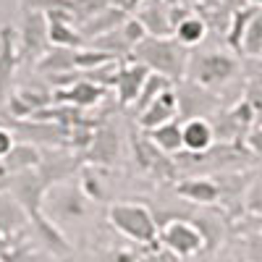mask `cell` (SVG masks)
<instances>
[{
	"instance_id": "6da1fadb",
	"label": "cell",
	"mask_w": 262,
	"mask_h": 262,
	"mask_svg": "<svg viewBox=\"0 0 262 262\" xmlns=\"http://www.w3.org/2000/svg\"><path fill=\"white\" fill-rule=\"evenodd\" d=\"M128 60H137L149 74H160V76H165L176 84L186 76L189 53L173 37H144L139 45L131 50Z\"/></svg>"
},
{
	"instance_id": "7a4b0ae2",
	"label": "cell",
	"mask_w": 262,
	"mask_h": 262,
	"mask_svg": "<svg viewBox=\"0 0 262 262\" xmlns=\"http://www.w3.org/2000/svg\"><path fill=\"white\" fill-rule=\"evenodd\" d=\"M107 223L113 226L123 238L139 247H155L158 244V223L149 207L139 202H113L107 207Z\"/></svg>"
},
{
	"instance_id": "3957f363",
	"label": "cell",
	"mask_w": 262,
	"mask_h": 262,
	"mask_svg": "<svg viewBox=\"0 0 262 262\" xmlns=\"http://www.w3.org/2000/svg\"><path fill=\"white\" fill-rule=\"evenodd\" d=\"M158 244L176 257H196L205 252V238L189 215H176L158 223Z\"/></svg>"
},
{
	"instance_id": "277c9868",
	"label": "cell",
	"mask_w": 262,
	"mask_h": 262,
	"mask_svg": "<svg viewBox=\"0 0 262 262\" xmlns=\"http://www.w3.org/2000/svg\"><path fill=\"white\" fill-rule=\"evenodd\" d=\"M238 74V60L228 53H200L191 55L186 63V76L191 84L202 86V90H215V86L228 84Z\"/></svg>"
},
{
	"instance_id": "5b68a950",
	"label": "cell",
	"mask_w": 262,
	"mask_h": 262,
	"mask_svg": "<svg viewBox=\"0 0 262 262\" xmlns=\"http://www.w3.org/2000/svg\"><path fill=\"white\" fill-rule=\"evenodd\" d=\"M42 212H45L53 223L58 221H79L90 212V200L84 196L81 186L74 184H55L45 191V200H42Z\"/></svg>"
},
{
	"instance_id": "8992f818",
	"label": "cell",
	"mask_w": 262,
	"mask_h": 262,
	"mask_svg": "<svg viewBox=\"0 0 262 262\" xmlns=\"http://www.w3.org/2000/svg\"><path fill=\"white\" fill-rule=\"evenodd\" d=\"M50 48L48 39V16L42 11H24L21 27L16 32V50L21 63H37Z\"/></svg>"
},
{
	"instance_id": "52a82bcc",
	"label": "cell",
	"mask_w": 262,
	"mask_h": 262,
	"mask_svg": "<svg viewBox=\"0 0 262 262\" xmlns=\"http://www.w3.org/2000/svg\"><path fill=\"white\" fill-rule=\"evenodd\" d=\"M118 158H121V134L111 123H97L90 147L81 152L84 165H102V168H107V165H113Z\"/></svg>"
},
{
	"instance_id": "ba28073f",
	"label": "cell",
	"mask_w": 262,
	"mask_h": 262,
	"mask_svg": "<svg viewBox=\"0 0 262 262\" xmlns=\"http://www.w3.org/2000/svg\"><path fill=\"white\" fill-rule=\"evenodd\" d=\"M131 149H134V160L139 163V168L144 173H149V176H155V179H173L176 176V165L170 163V155L160 152L144 134L131 137Z\"/></svg>"
},
{
	"instance_id": "9c48e42d",
	"label": "cell",
	"mask_w": 262,
	"mask_h": 262,
	"mask_svg": "<svg viewBox=\"0 0 262 262\" xmlns=\"http://www.w3.org/2000/svg\"><path fill=\"white\" fill-rule=\"evenodd\" d=\"M48 39L55 48H69V50H81L86 48V39L81 37L76 21L66 11H48Z\"/></svg>"
},
{
	"instance_id": "30bf717a",
	"label": "cell",
	"mask_w": 262,
	"mask_h": 262,
	"mask_svg": "<svg viewBox=\"0 0 262 262\" xmlns=\"http://www.w3.org/2000/svg\"><path fill=\"white\" fill-rule=\"evenodd\" d=\"M176 118H179V95H176V86H170V90L160 92V95L137 116V123H139L142 131H149V128L163 126V123L176 121Z\"/></svg>"
},
{
	"instance_id": "8fae6325",
	"label": "cell",
	"mask_w": 262,
	"mask_h": 262,
	"mask_svg": "<svg viewBox=\"0 0 262 262\" xmlns=\"http://www.w3.org/2000/svg\"><path fill=\"white\" fill-rule=\"evenodd\" d=\"M107 95V86H100L90 79H79L69 86H60V90H53V102L58 105H74L79 111L84 107H92L97 105L102 97Z\"/></svg>"
},
{
	"instance_id": "7c38bea8",
	"label": "cell",
	"mask_w": 262,
	"mask_h": 262,
	"mask_svg": "<svg viewBox=\"0 0 262 262\" xmlns=\"http://www.w3.org/2000/svg\"><path fill=\"white\" fill-rule=\"evenodd\" d=\"M149 76V71L144 69L142 63H137V60H121V69H118V76H116V100H118V105L121 107H131L134 105V100H137V95H139V90H142V84H144V79Z\"/></svg>"
},
{
	"instance_id": "4fadbf2b",
	"label": "cell",
	"mask_w": 262,
	"mask_h": 262,
	"mask_svg": "<svg viewBox=\"0 0 262 262\" xmlns=\"http://www.w3.org/2000/svg\"><path fill=\"white\" fill-rule=\"evenodd\" d=\"M134 18L144 27L147 37H173L170 6H165L163 0H144L134 11Z\"/></svg>"
},
{
	"instance_id": "5bb4252c",
	"label": "cell",
	"mask_w": 262,
	"mask_h": 262,
	"mask_svg": "<svg viewBox=\"0 0 262 262\" xmlns=\"http://www.w3.org/2000/svg\"><path fill=\"white\" fill-rule=\"evenodd\" d=\"M181 142L186 155H205L207 149H212L215 142V131H212V121L207 118H186L181 123Z\"/></svg>"
},
{
	"instance_id": "9a60e30c",
	"label": "cell",
	"mask_w": 262,
	"mask_h": 262,
	"mask_svg": "<svg viewBox=\"0 0 262 262\" xmlns=\"http://www.w3.org/2000/svg\"><path fill=\"white\" fill-rule=\"evenodd\" d=\"M176 196L191 202V205H200V207H212L221 202V189H217L215 179H184L173 186Z\"/></svg>"
},
{
	"instance_id": "2e32d148",
	"label": "cell",
	"mask_w": 262,
	"mask_h": 262,
	"mask_svg": "<svg viewBox=\"0 0 262 262\" xmlns=\"http://www.w3.org/2000/svg\"><path fill=\"white\" fill-rule=\"evenodd\" d=\"M18 50H16V29L3 27L0 29V102L8 97L11 79L18 69Z\"/></svg>"
},
{
	"instance_id": "e0dca14e",
	"label": "cell",
	"mask_w": 262,
	"mask_h": 262,
	"mask_svg": "<svg viewBox=\"0 0 262 262\" xmlns=\"http://www.w3.org/2000/svg\"><path fill=\"white\" fill-rule=\"evenodd\" d=\"M29 223L34 226L37 236L42 238V244H45V249L55 257H66V254H71V242L66 238V233L60 231L58 223H53L50 217L45 212H39L34 217H29Z\"/></svg>"
},
{
	"instance_id": "ac0fdd59",
	"label": "cell",
	"mask_w": 262,
	"mask_h": 262,
	"mask_svg": "<svg viewBox=\"0 0 262 262\" xmlns=\"http://www.w3.org/2000/svg\"><path fill=\"white\" fill-rule=\"evenodd\" d=\"M126 18H128V13H126L123 8L111 6V8H105V11L95 13L92 18H86L84 24H79V32H81V37L86 39V45H90V42H92L95 37H100V34H107V32L118 29Z\"/></svg>"
},
{
	"instance_id": "d6986e66",
	"label": "cell",
	"mask_w": 262,
	"mask_h": 262,
	"mask_svg": "<svg viewBox=\"0 0 262 262\" xmlns=\"http://www.w3.org/2000/svg\"><path fill=\"white\" fill-rule=\"evenodd\" d=\"M42 149L32 142H18L13 144V149L3 158V173L13 176V173H21V170H34L39 163H42Z\"/></svg>"
},
{
	"instance_id": "ffe728a7",
	"label": "cell",
	"mask_w": 262,
	"mask_h": 262,
	"mask_svg": "<svg viewBox=\"0 0 262 262\" xmlns=\"http://www.w3.org/2000/svg\"><path fill=\"white\" fill-rule=\"evenodd\" d=\"M27 223H29L27 210L21 207V202L8 189H3V191H0V236H13Z\"/></svg>"
},
{
	"instance_id": "44dd1931",
	"label": "cell",
	"mask_w": 262,
	"mask_h": 262,
	"mask_svg": "<svg viewBox=\"0 0 262 262\" xmlns=\"http://www.w3.org/2000/svg\"><path fill=\"white\" fill-rule=\"evenodd\" d=\"M142 134L155 144L160 152H165V155H179V152L184 149V142H181V123L179 121H168L163 126H155L149 131H142Z\"/></svg>"
},
{
	"instance_id": "7402d4cb",
	"label": "cell",
	"mask_w": 262,
	"mask_h": 262,
	"mask_svg": "<svg viewBox=\"0 0 262 262\" xmlns=\"http://www.w3.org/2000/svg\"><path fill=\"white\" fill-rule=\"evenodd\" d=\"M37 71L48 74V76L74 74V71H76V66H74V50L50 45V48L45 50V55H42V58L37 60Z\"/></svg>"
},
{
	"instance_id": "603a6c76",
	"label": "cell",
	"mask_w": 262,
	"mask_h": 262,
	"mask_svg": "<svg viewBox=\"0 0 262 262\" xmlns=\"http://www.w3.org/2000/svg\"><path fill=\"white\" fill-rule=\"evenodd\" d=\"M207 29H210L207 21H205L200 13L191 11L184 21H179V24H176V29H173V39L189 50V48H196V45H200V42L207 37Z\"/></svg>"
},
{
	"instance_id": "cb8c5ba5",
	"label": "cell",
	"mask_w": 262,
	"mask_h": 262,
	"mask_svg": "<svg viewBox=\"0 0 262 262\" xmlns=\"http://www.w3.org/2000/svg\"><path fill=\"white\" fill-rule=\"evenodd\" d=\"M173 86V81L170 79H165V76H160V74H149L147 79H144V84H142V90H139V95H137V100H134V105H131V111H134L137 116L144 111V107L155 100L160 92H165V90H170Z\"/></svg>"
},
{
	"instance_id": "d4e9b609",
	"label": "cell",
	"mask_w": 262,
	"mask_h": 262,
	"mask_svg": "<svg viewBox=\"0 0 262 262\" xmlns=\"http://www.w3.org/2000/svg\"><path fill=\"white\" fill-rule=\"evenodd\" d=\"M116 6V0H63V11L71 13V18L76 21V27L84 24L86 18H92L95 13Z\"/></svg>"
},
{
	"instance_id": "484cf974",
	"label": "cell",
	"mask_w": 262,
	"mask_h": 262,
	"mask_svg": "<svg viewBox=\"0 0 262 262\" xmlns=\"http://www.w3.org/2000/svg\"><path fill=\"white\" fill-rule=\"evenodd\" d=\"M238 55H247V58L262 55V8H257V13L249 18L244 37H242V50H238Z\"/></svg>"
},
{
	"instance_id": "4316f807",
	"label": "cell",
	"mask_w": 262,
	"mask_h": 262,
	"mask_svg": "<svg viewBox=\"0 0 262 262\" xmlns=\"http://www.w3.org/2000/svg\"><path fill=\"white\" fill-rule=\"evenodd\" d=\"M254 13H257V8H254V6H242V8L231 11V24H228V37H226V42L233 48V53L242 50V37H244V29H247L249 18H252Z\"/></svg>"
},
{
	"instance_id": "83f0119b",
	"label": "cell",
	"mask_w": 262,
	"mask_h": 262,
	"mask_svg": "<svg viewBox=\"0 0 262 262\" xmlns=\"http://www.w3.org/2000/svg\"><path fill=\"white\" fill-rule=\"evenodd\" d=\"M194 226L200 228L202 238H205V252H215L223 242V223L212 215H194L191 217Z\"/></svg>"
},
{
	"instance_id": "f1b7e54d",
	"label": "cell",
	"mask_w": 262,
	"mask_h": 262,
	"mask_svg": "<svg viewBox=\"0 0 262 262\" xmlns=\"http://www.w3.org/2000/svg\"><path fill=\"white\" fill-rule=\"evenodd\" d=\"M116 58L107 55L105 50H97V48H81V50H74V66L79 74H86V71H95L105 63H113Z\"/></svg>"
},
{
	"instance_id": "f546056e",
	"label": "cell",
	"mask_w": 262,
	"mask_h": 262,
	"mask_svg": "<svg viewBox=\"0 0 262 262\" xmlns=\"http://www.w3.org/2000/svg\"><path fill=\"white\" fill-rule=\"evenodd\" d=\"M81 191H84V196L90 202H102L105 200V189H102V184L95 176L92 168H84L81 170Z\"/></svg>"
},
{
	"instance_id": "4dcf8cb0",
	"label": "cell",
	"mask_w": 262,
	"mask_h": 262,
	"mask_svg": "<svg viewBox=\"0 0 262 262\" xmlns=\"http://www.w3.org/2000/svg\"><path fill=\"white\" fill-rule=\"evenodd\" d=\"M244 100L249 102V107L254 111V118L262 121V76H252V79H249L247 92H244Z\"/></svg>"
},
{
	"instance_id": "1f68e13d",
	"label": "cell",
	"mask_w": 262,
	"mask_h": 262,
	"mask_svg": "<svg viewBox=\"0 0 262 262\" xmlns=\"http://www.w3.org/2000/svg\"><path fill=\"white\" fill-rule=\"evenodd\" d=\"M242 142H244V147L252 152V155L262 158V123H259V126L254 123V126L247 131V134H244V139H242Z\"/></svg>"
},
{
	"instance_id": "d6a6232c",
	"label": "cell",
	"mask_w": 262,
	"mask_h": 262,
	"mask_svg": "<svg viewBox=\"0 0 262 262\" xmlns=\"http://www.w3.org/2000/svg\"><path fill=\"white\" fill-rule=\"evenodd\" d=\"M244 205H247L249 215H262V181H257V184L249 186Z\"/></svg>"
},
{
	"instance_id": "836d02e7",
	"label": "cell",
	"mask_w": 262,
	"mask_h": 262,
	"mask_svg": "<svg viewBox=\"0 0 262 262\" xmlns=\"http://www.w3.org/2000/svg\"><path fill=\"white\" fill-rule=\"evenodd\" d=\"M139 262H181V257H176L173 252H168L160 244H155V247H149L147 254L139 257Z\"/></svg>"
},
{
	"instance_id": "e575fe53",
	"label": "cell",
	"mask_w": 262,
	"mask_h": 262,
	"mask_svg": "<svg viewBox=\"0 0 262 262\" xmlns=\"http://www.w3.org/2000/svg\"><path fill=\"white\" fill-rule=\"evenodd\" d=\"M247 262H262V236L259 233L247 236Z\"/></svg>"
},
{
	"instance_id": "d590c367",
	"label": "cell",
	"mask_w": 262,
	"mask_h": 262,
	"mask_svg": "<svg viewBox=\"0 0 262 262\" xmlns=\"http://www.w3.org/2000/svg\"><path fill=\"white\" fill-rule=\"evenodd\" d=\"M13 144H16V137H13V131L8 128V126H0V160H3L8 152L13 149Z\"/></svg>"
},
{
	"instance_id": "8d00e7d4",
	"label": "cell",
	"mask_w": 262,
	"mask_h": 262,
	"mask_svg": "<svg viewBox=\"0 0 262 262\" xmlns=\"http://www.w3.org/2000/svg\"><path fill=\"white\" fill-rule=\"evenodd\" d=\"M107 262H139V257L126 249H113V252H107Z\"/></svg>"
},
{
	"instance_id": "74e56055",
	"label": "cell",
	"mask_w": 262,
	"mask_h": 262,
	"mask_svg": "<svg viewBox=\"0 0 262 262\" xmlns=\"http://www.w3.org/2000/svg\"><path fill=\"white\" fill-rule=\"evenodd\" d=\"M142 3H144V0H116V6H118V8H123L126 13H134Z\"/></svg>"
},
{
	"instance_id": "f35d334b",
	"label": "cell",
	"mask_w": 262,
	"mask_h": 262,
	"mask_svg": "<svg viewBox=\"0 0 262 262\" xmlns=\"http://www.w3.org/2000/svg\"><path fill=\"white\" fill-rule=\"evenodd\" d=\"M194 6H205V8H212V6H217V0H191Z\"/></svg>"
},
{
	"instance_id": "ab89813d",
	"label": "cell",
	"mask_w": 262,
	"mask_h": 262,
	"mask_svg": "<svg viewBox=\"0 0 262 262\" xmlns=\"http://www.w3.org/2000/svg\"><path fill=\"white\" fill-rule=\"evenodd\" d=\"M247 6H254V8H262V0H244Z\"/></svg>"
},
{
	"instance_id": "60d3db41",
	"label": "cell",
	"mask_w": 262,
	"mask_h": 262,
	"mask_svg": "<svg viewBox=\"0 0 262 262\" xmlns=\"http://www.w3.org/2000/svg\"><path fill=\"white\" fill-rule=\"evenodd\" d=\"M165 6H181V3H186V0H163Z\"/></svg>"
},
{
	"instance_id": "b9f144b4",
	"label": "cell",
	"mask_w": 262,
	"mask_h": 262,
	"mask_svg": "<svg viewBox=\"0 0 262 262\" xmlns=\"http://www.w3.org/2000/svg\"><path fill=\"white\" fill-rule=\"evenodd\" d=\"M3 189H6V176H3V179H0V191H3Z\"/></svg>"
},
{
	"instance_id": "7bdbcfd3",
	"label": "cell",
	"mask_w": 262,
	"mask_h": 262,
	"mask_svg": "<svg viewBox=\"0 0 262 262\" xmlns=\"http://www.w3.org/2000/svg\"><path fill=\"white\" fill-rule=\"evenodd\" d=\"M259 60H262V55H259Z\"/></svg>"
}]
</instances>
